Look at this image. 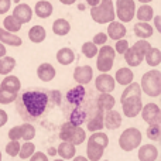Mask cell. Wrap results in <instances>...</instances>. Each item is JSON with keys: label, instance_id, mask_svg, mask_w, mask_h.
<instances>
[{"label": "cell", "instance_id": "6da1fadb", "mask_svg": "<svg viewBox=\"0 0 161 161\" xmlns=\"http://www.w3.org/2000/svg\"><path fill=\"white\" fill-rule=\"evenodd\" d=\"M16 110L24 122L33 123L40 120L48 112L50 106H54L50 97V91L45 89H28L21 92L16 97Z\"/></svg>", "mask_w": 161, "mask_h": 161}, {"label": "cell", "instance_id": "7a4b0ae2", "mask_svg": "<svg viewBox=\"0 0 161 161\" xmlns=\"http://www.w3.org/2000/svg\"><path fill=\"white\" fill-rule=\"evenodd\" d=\"M91 17L97 24H108L116 19L113 0H100L97 6L91 7Z\"/></svg>", "mask_w": 161, "mask_h": 161}, {"label": "cell", "instance_id": "3957f363", "mask_svg": "<svg viewBox=\"0 0 161 161\" xmlns=\"http://www.w3.org/2000/svg\"><path fill=\"white\" fill-rule=\"evenodd\" d=\"M142 92L150 97H158L161 95V72L158 69H151L146 72L140 83Z\"/></svg>", "mask_w": 161, "mask_h": 161}, {"label": "cell", "instance_id": "277c9868", "mask_svg": "<svg viewBox=\"0 0 161 161\" xmlns=\"http://www.w3.org/2000/svg\"><path fill=\"white\" fill-rule=\"evenodd\" d=\"M142 140H143V134L139 129L127 127L126 130L122 131V134L119 137V147L126 153H130V151L136 150L142 144Z\"/></svg>", "mask_w": 161, "mask_h": 161}, {"label": "cell", "instance_id": "5b68a950", "mask_svg": "<svg viewBox=\"0 0 161 161\" xmlns=\"http://www.w3.org/2000/svg\"><path fill=\"white\" fill-rule=\"evenodd\" d=\"M96 57H97V59H96L97 71H99V72H109V71L113 68L116 51H114V48L110 47V45L103 44L102 48L97 50Z\"/></svg>", "mask_w": 161, "mask_h": 161}, {"label": "cell", "instance_id": "8992f818", "mask_svg": "<svg viewBox=\"0 0 161 161\" xmlns=\"http://www.w3.org/2000/svg\"><path fill=\"white\" fill-rule=\"evenodd\" d=\"M114 14L122 23H130L136 14V2L134 0H116Z\"/></svg>", "mask_w": 161, "mask_h": 161}, {"label": "cell", "instance_id": "52a82bcc", "mask_svg": "<svg viewBox=\"0 0 161 161\" xmlns=\"http://www.w3.org/2000/svg\"><path fill=\"white\" fill-rule=\"evenodd\" d=\"M143 108V102H142V96H133V97H127L122 102V110L123 114L129 119L139 116V113L142 112Z\"/></svg>", "mask_w": 161, "mask_h": 161}, {"label": "cell", "instance_id": "ba28073f", "mask_svg": "<svg viewBox=\"0 0 161 161\" xmlns=\"http://www.w3.org/2000/svg\"><path fill=\"white\" fill-rule=\"evenodd\" d=\"M142 117L147 125H160L161 123V110L157 103H147L142 108Z\"/></svg>", "mask_w": 161, "mask_h": 161}, {"label": "cell", "instance_id": "9c48e42d", "mask_svg": "<svg viewBox=\"0 0 161 161\" xmlns=\"http://www.w3.org/2000/svg\"><path fill=\"white\" fill-rule=\"evenodd\" d=\"M95 88H96V91L103 92V93H110L116 88V82H114L113 76L109 75L108 72H102L95 79Z\"/></svg>", "mask_w": 161, "mask_h": 161}, {"label": "cell", "instance_id": "30bf717a", "mask_svg": "<svg viewBox=\"0 0 161 161\" xmlns=\"http://www.w3.org/2000/svg\"><path fill=\"white\" fill-rule=\"evenodd\" d=\"M122 113L114 109L103 112V127H106L108 130H116L122 126Z\"/></svg>", "mask_w": 161, "mask_h": 161}, {"label": "cell", "instance_id": "8fae6325", "mask_svg": "<svg viewBox=\"0 0 161 161\" xmlns=\"http://www.w3.org/2000/svg\"><path fill=\"white\" fill-rule=\"evenodd\" d=\"M74 80L78 85H88L93 78V69L89 65H79L74 69Z\"/></svg>", "mask_w": 161, "mask_h": 161}, {"label": "cell", "instance_id": "7c38bea8", "mask_svg": "<svg viewBox=\"0 0 161 161\" xmlns=\"http://www.w3.org/2000/svg\"><path fill=\"white\" fill-rule=\"evenodd\" d=\"M13 17L21 24H27L33 19V8L27 4V3H20L14 7L13 10Z\"/></svg>", "mask_w": 161, "mask_h": 161}, {"label": "cell", "instance_id": "4fadbf2b", "mask_svg": "<svg viewBox=\"0 0 161 161\" xmlns=\"http://www.w3.org/2000/svg\"><path fill=\"white\" fill-rule=\"evenodd\" d=\"M105 146L93 140H88L86 144V158L89 161H100L105 153Z\"/></svg>", "mask_w": 161, "mask_h": 161}, {"label": "cell", "instance_id": "5bb4252c", "mask_svg": "<svg viewBox=\"0 0 161 161\" xmlns=\"http://www.w3.org/2000/svg\"><path fill=\"white\" fill-rule=\"evenodd\" d=\"M139 153H137V157H139V161H156L158 158V148L154 144H143L139 146Z\"/></svg>", "mask_w": 161, "mask_h": 161}, {"label": "cell", "instance_id": "9a60e30c", "mask_svg": "<svg viewBox=\"0 0 161 161\" xmlns=\"http://www.w3.org/2000/svg\"><path fill=\"white\" fill-rule=\"evenodd\" d=\"M108 38L113 40V41H116V40H120V38H125V36L127 34V30H126L125 24H123L122 21H116V20H113V21L108 23Z\"/></svg>", "mask_w": 161, "mask_h": 161}, {"label": "cell", "instance_id": "2e32d148", "mask_svg": "<svg viewBox=\"0 0 161 161\" xmlns=\"http://www.w3.org/2000/svg\"><path fill=\"white\" fill-rule=\"evenodd\" d=\"M57 75V71L54 68V65L48 64V62H42L37 68V76L41 82H51Z\"/></svg>", "mask_w": 161, "mask_h": 161}, {"label": "cell", "instance_id": "e0dca14e", "mask_svg": "<svg viewBox=\"0 0 161 161\" xmlns=\"http://www.w3.org/2000/svg\"><path fill=\"white\" fill-rule=\"evenodd\" d=\"M123 57L129 67H140V64L144 61V54H142L134 47H129L126 53L123 54Z\"/></svg>", "mask_w": 161, "mask_h": 161}, {"label": "cell", "instance_id": "ac0fdd59", "mask_svg": "<svg viewBox=\"0 0 161 161\" xmlns=\"http://www.w3.org/2000/svg\"><path fill=\"white\" fill-rule=\"evenodd\" d=\"M85 95H86L85 86L78 85V86H75V88H72L71 91H68L67 100H68V103H71V105H74V106L80 105V103L85 100Z\"/></svg>", "mask_w": 161, "mask_h": 161}, {"label": "cell", "instance_id": "d6986e66", "mask_svg": "<svg viewBox=\"0 0 161 161\" xmlns=\"http://www.w3.org/2000/svg\"><path fill=\"white\" fill-rule=\"evenodd\" d=\"M95 105H96L97 109L106 112V110H110V109H114L116 99H114L110 93H103V92H100V93L97 95V97H96Z\"/></svg>", "mask_w": 161, "mask_h": 161}, {"label": "cell", "instance_id": "ffe728a7", "mask_svg": "<svg viewBox=\"0 0 161 161\" xmlns=\"http://www.w3.org/2000/svg\"><path fill=\"white\" fill-rule=\"evenodd\" d=\"M113 78H114V82H117L119 85L127 86L129 83L134 80V74L130 68L123 67V68H119V69L116 71V74H114Z\"/></svg>", "mask_w": 161, "mask_h": 161}, {"label": "cell", "instance_id": "44dd1931", "mask_svg": "<svg viewBox=\"0 0 161 161\" xmlns=\"http://www.w3.org/2000/svg\"><path fill=\"white\" fill-rule=\"evenodd\" d=\"M53 11H54L53 3H50L48 0H40L34 6L33 13H36L37 17H40V19H48L53 14Z\"/></svg>", "mask_w": 161, "mask_h": 161}, {"label": "cell", "instance_id": "7402d4cb", "mask_svg": "<svg viewBox=\"0 0 161 161\" xmlns=\"http://www.w3.org/2000/svg\"><path fill=\"white\" fill-rule=\"evenodd\" d=\"M0 42H3L4 45H10V47H20L23 44V40L19 36H16V33H10L0 27Z\"/></svg>", "mask_w": 161, "mask_h": 161}, {"label": "cell", "instance_id": "603a6c76", "mask_svg": "<svg viewBox=\"0 0 161 161\" xmlns=\"http://www.w3.org/2000/svg\"><path fill=\"white\" fill-rule=\"evenodd\" d=\"M133 31H134V34H136V37H139V38H144V40L150 38V37L154 34L153 25H151L148 21L136 23L134 27H133Z\"/></svg>", "mask_w": 161, "mask_h": 161}, {"label": "cell", "instance_id": "cb8c5ba5", "mask_svg": "<svg viewBox=\"0 0 161 161\" xmlns=\"http://www.w3.org/2000/svg\"><path fill=\"white\" fill-rule=\"evenodd\" d=\"M86 129H88L89 131H99L103 129V110H100V109H97L96 112H95V114H92L91 117L88 119V122H86Z\"/></svg>", "mask_w": 161, "mask_h": 161}, {"label": "cell", "instance_id": "d4e9b609", "mask_svg": "<svg viewBox=\"0 0 161 161\" xmlns=\"http://www.w3.org/2000/svg\"><path fill=\"white\" fill-rule=\"evenodd\" d=\"M57 154H59L62 160H71L76 156V146L69 142H62L57 147Z\"/></svg>", "mask_w": 161, "mask_h": 161}, {"label": "cell", "instance_id": "484cf974", "mask_svg": "<svg viewBox=\"0 0 161 161\" xmlns=\"http://www.w3.org/2000/svg\"><path fill=\"white\" fill-rule=\"evenodd\" d=\"M0 88L6 89V91L14 92V93H19L20 89H21V82L14 75H4L2 83H0Z\"/></svg>", "mask_w": 161, "mask_h": 161}, {"label": "cell", "instance_id": "4316f807", "mask_svg": "<svg viewBox=\"0 0 161 161\" xmlns=\"http://www.w3.org/2000/svg\"><path fill=\"white\" fill-rule=\"evenodd\" d=\"M55 58L61 65H71L74 61H75V53H74L71 48L64 47V48H59V50L57 51Z\"/></svg>", "mask_w": 161, "mask_h": 161}, {"label": "cell", "instance_id": "83f0119b", "mask_svg": "<svg viewBox=\"0 0 161 161\" xmlns=\"http://www.w3.org/2000/svg\"><path fill=\"white\" fill-rule=\"evenodd\" d=\"M45 37H47V31H45V28L42 27V25H33V27L28 30V38H30L31 42H34V44H40V42H42L45 40Z\"/></svg>", "mask_w": 161, "mask_h": 161}, {"label": "cell", "instance_id": "f1b7e54d", "mask_svg": "<svg viewBox=\"0 0 161 161\" xmlns=\"http://www.w3.org/2000/svg\"><path fill=\"white\" fill-rule=\"evenodd\" d=\"M134 17H137L139 21H151L154 17V8L151 7L148 3L142 4L139 8H136V14Z\"/></svg>", "mask_w": 161, "mask_h": 161}, {"label": "cell", "instance_id": "f546056e", "mask_svg": "<svg viewBox=\"0 0 161 161\" xmlns=\"http://www.w3.org/2000/svg\"><path fill=\"white\" fill-rule=\"evenodd\" d=\"M71 31V24L68 20L65 19H57L53 23V33L55 36H59V37H64L67 34H69Z\"/></svg>", "mask_w": 161, "mask_h": 161}, {"label": "cell", "instance_id": "4dcf8cb0", "mask_svg": "<svg viewBox=\"0 0 161 161\" xmlns=\"http://www.w3.org/2000/svg\"><path fill=\"white\" fill-rule=\"evenodd\" d=\"M144 61L147 62L150 67H158L161 64V51L156 47H151L147 53L144 54Z\"/></svg>", "mask_w": 161, "mask_h": 161}, {"label": "cell", "instance_id": "1f68e13d", "mask_svg": "<svg viewBox=\"0 0 161 161\" xmlns=\"http://www.w3.org/2000/svg\"><path fill=\"white\" fill-rule=\"evenodd\" d=\"M75 127H76V125H74L69 120L62 123L61 129H59V134H58L59 140H61V142H71L72 134H74V131H75Z\"/></svg>", "mask_w": 161, "mask_h": 161}, {"label": "cell", "instance_id": "d6a6232c", "mask_svg": "<svg viewBox=\"0 0 161 161\" xmlns=\"http://www.w3.org/2000/svg\"><path fill=\"white\" fill-rule=\"evenodd\" d=\"M133 96H142V88L137 82H130L127 86L125 88L122 96H120V103L127 97H133Z\"/></svg>", "mask_w": 161, "mask_h": 161}, {"label": "cell", "instance_id": "836d02e7", "mask_svg": "<svg viewBox=\"0 0 161 161\" xmlns=\"http://www.w3.org/2000/svg\"><path fill=\"white\" fill-rule=\"evenodd\" d=\"M14 67H16V59H14L13 57L4 55L0 58V75L2 76L8 75V74L14 69Z\"/></svg>", "mask_w": 161, "mask_h": 161}, {"label": "cell", "instance_id": "e575fe53", "mask_svg": "<svg viewBox=\"0 0 161 161\" xmlns=\"http://www.w3.org/2000/svg\"><path fill=\"white\" fill-rule=\"evenodd\" d=\"M21 23H19L16 19L13 17V14H10V16H6L4 20H3V28L7 31H10V33H19L20 30H21Z\"/></svg>", "mask_w": 161, "mask_h": 161}, {"label": "cell", "instance_id": "d590c367", "mask_svg": "<svg viewBox=\"0 0 161 161\" xmlns=\"http://www.w3.org/2000/svg\"><path fill=\"white\" fill-rule=\"evenodd\" d=\"M20 131H21V140L24 142H31L36 137V127L28 122H24L20 126Z\"/></svg>", "mask_w": 161, "mask_h": 161}, {"label": "cell", "instance_id": "8d00e7d4", "mask_svg": "<svg viewBox=\"0 0 161 161\" xmlns=\"http://www.w3.org/2000/svg\"><path fill=\"white\" fill-rule=\"evenodd\" d=\"M34 151H36V144L31 142H24V144H20L19 157L21 160H27L33 156Z\"/></svg>", "mask_w": 161, "mask_h": 161}, {"label": "cell", "instance_id": "74e56055", "mask_svg": "<svg viewBox=\"0 0 161 161\" xmlns=\"http://www.w3.org/2000/svg\"><path fill=\"white\" fill-rule=\"evenodd\" d=\"M97 45L93 44L92 41H86L82 44V47H80V51H82V54L86 57V58H93V57H96L97 54Z\"/></svg>", "mask_w": 161, "mask_h": 161}, {"label": "cell", "instance_id": "f35d334b", "mask_svg": "<svg viewBox=\"0 0 161 161\" xmlns=\"http://www.w3.org/2000/svg\"><path fill=\"white\" fill-rule=\"evenodd\" d=\"M85 140H86V130H83L82 126H76L69 143H72V144H75V146H79V144H82Z\"/></svg>", "mask_w": 161, "mask_h": 161}, {"label": "cell", "instance_id": "ab89813d", "mask_svg": "<svg viewBox=\"0 0 161 161\" xmlns=\"http://www.w3.org/2000/svg\"><path fill=\"white\" fill-rule=\"evenodd\" d=\"M17 95L19 93H14V92L0 88V105H10V103H13L16 100Z\"/></svg>", "mask_w": 161, "mask_h": 161}, {"label": "cell", "instance_id": "60d3db41", "mask_svg": "<svg viewBox=\"0 0 161 161\" xmlns=\"http://www.w3.org/2000/svg\"><path fill=\"white\" fill-rule=\"evenodd\" d=\"M146 134H147V137L151 140V142H158V140H160V134H161L160 125H148Z\"/></svg>", "mask_w": 161, "mask_h": 161}, {"label": "cell", "instance_id": "b9f144b4", "mask_svg": "<svg viewBox=\"0 0 161 161\" xmlns=\"http://www.w3.org/2000/svg\"><path fill=\"white\" fill-rule=\"evenodd\" d=\"M20 151V143L19 140H10V142L6 144V153L10 157H17Z\"/></svg>", "mask_w": 161, "mask_h": 161}, {"label": "cell", "instance_id": "7bdbcfd3", "mask_svg": "<svg viewBox=\"0 0 161 161\" xmlns=\"http://www.w3.org/2000/svg\"><path fill=\"white\" fill-rule=\"evenodd\" d=\"M133 47L136 48V50H139L142 54H146V53H147V51L151 48V44L147 41V40H144V38H140L139 41H136V42H134V44H133Z\"/></svg>", "mask_w": 161, "mask_h": 161}, {"label": "cell", "instance_id": "ee69618b", "mask_svg": "<svg viewBox=\"0 0 161 161\" xmlns=\"http://www.w3.org/2000/svg\"><path fill=\"white\" fill-rule=\"evenodd\" d=\"M129 48V41L125 38H120V40H116V47H114V51H116L117 54H120V55H123V54L126 53V50Z\"/></svg>", "mask_w": 161, "mask_h": 161}, {"label": "cell", "instance_id": "f6af8a7d", "mask_svg": "<svg viewBox=\"0 0 161 161\" xmlns=\"http://www.w3.org/2000/svg\"><path fill=\"white\" fill-rule=\"evenodd\" d=\"M106 41H108V34L106 33H97L92 38V42L96 45H103V44H106Z\"/></svg>", "mask_w": 161, "mask_h": 161}, {"label": "cell", "instance_id": "bcb514c9", "mask_svg": "<svg viewBox=\"0 0 161 161\" xmlns=\"http://www.w3.org/2000/svg\"><path fill=\"white\" fill-rule=\"evenodd\" d=\"M8 139H10V140H21L20 126H13V127L8 130Z\"/></svg>", "mask_w": 161, "mask_h": 161}, {"label": "cell", "instance_id": "7dc6e473", "mask_svg": "<svg viewBox=\"0 0 161 161\" xmlns=\"http://www.w3.org/2000/svg\"><path fill=\"white\" fill-rule=\"evenodd\" d=\"M30 161H48V156L41 151H34L33 156L30 157Z\"/></svg>", "mask_w": 161, "mask_h": 161}, {"label": "cell", "instance_id": "c3c4849f", "mask_svg": "<svg viewBox=\"0 0 161 161\" xmlns=\"http://www.w3.org/2000/svg\"><path fill=\"white\" fill-rule=\"evenodd\" d=\"M11 8V0H0V14H6Z\"/></svg>", "mask_w": 161, "mask_h": 161}, {"label": "cell", "instance_id": "681fc988", "mask_svg": "<svg viewBox=\"0 0 161 161\" xmlns=\"http://www.w3.org/2000/svg\"><path fill=\"white\" fill-rule=\"evenodd\" d=\"M8 120V114L6 110H3V109H0V127H3V126L7 123Z\"/></svg>", "mask_w": 161, "mask_h": 161}, {"label": "cell", "instance_id": "f907efd6", "mask_svg": "<svg viewBox=\"0 0 161 161\" xmlns=\"http://www.w3.org/2000/svg\"><path fill=\"white\" fill-rule=\"evenodd\" d=\"M154 20V25H156V30L161 33V16H154L153 17Z\"/></svg>", "mask_w": 161, "mask_h": 161}, {"label": "cell", "instance_id": "816d5d0a", "mask_svg": "<svg viewBox=\"0 0 161 161\" xmlns=\"http://www.w3.org/2000/svg\"><path fill=\"white\" fill-rule=\"evenodd\" d=\"M6 53H7V51H6V45L3 44V42H0V58H2V57H4Z\"/></svg>", "mask_w": 161, "mask_h": 161}, {"label": "cell", "instance_id": "f5cc1de1", "mask_svg": "<svg viewBox=\"0 0 161 161\" xmlns=\"http://www.w3.org/2000/svg\"><path fill=\"white\" fill-rule=\"evenodd\" d=\"M86 3H88V6L93 7V6H97V4H99L100 0H86Z\"/></svg>", "mask_w": 161, "mask_h": 161}, {"label": "cell", "instance_id": "db71d44e", "mask_svg": "<svg viewBox=\"0 0 161 161\" xmlns=\"http://www.w3.org/2000/svg\"><path fill=\"white\" fill-rule=\"evenodd\" d=\"M72 161H89V160L83 156H75V157H72Z\"/></svg>", "mask_w": 161, "mask_h": 161}, {"label": "cell", "instance_id": "11a10c76", "mask_svg": "<svg viewBox=\"0 0 161 161\" xmlns=\"http://www.w3.org/2000/svg\"><path fill=\"white\" fill-rule=\"evenodd\" d=\"M59 2H61L62 4H65V6H71V4H74L76 0H59Z\"/></svg>", "mask_w": 161, "mask_h": 161}, {"label": "cell", "instance_id": "9f6ffc18", "mask_svg": "<svg viewBox=\"0 0 161 161\" xmlns=\"http://www.w3.org/2000/svg\"><path fill=\"white\" fill-rule=\"evenodd\" d=\"M139 2L142 3V4H146V3H151L153 0H139Z\"/></svg>", "mask_w": 161, "mask_h": 161}, {"label": "cell", "instance_id": "6f0895ef", "mask_svg": "<svg viewBox=\"0 0 161 161\" xmlns=\"http://www.w3.org/2000/svg\"><path fill=\"white\" fill-rule=\"evenodd\" d=\"M48 154H50V156H54V154H57V153H55V150H54V148H50V153H48Z\"/></svg>", "mask_w": 161, "mask_h": 161}, {"label": "cell", "instance_id": "680465c9", "mask_svg": "<svg viewBox=\"0 0 161 161\" xmlns=\"http://www.w3.org/2000/svg\"><path fill=\"white\" fill-rule=\"evenodd\" d=\"M54 161H67V160H62V158H55Z\"/></svg>", "mask_w": 161, "mask_h": 161}, {"label": "cell", "instance_id": "91938a15", "mask_svg": "<svg viewBox=\"0 0 161 161\" xmlns=\"http://www.w3.org/2000/svg\"><path fill=\"white\" fill-rule=\"evenodd\" d=\"M0 161H2V151H0Z\"/></svg>", "mask_w": 161, "mask_h": 161}, {"label": "cell", "instance_id": "94428289", "mask_svg": "<svg viewBox=\"0 0 161 161\" xmlns=\"http://www.w3.org/2000/svg\"><path fill=\"white\" fill-rule=\"evenodd\" d=\"M105 161H109V160H105Z\"/></svg>", "mask_w": 161, "mask_h": 161}, {"label": "cell", "instance_id": "6125c7cd", "mask_svg": "<svg viewBox=\"0 0 161 161\" xmlns=\"http://www.w3.org/2000/svg\"><path fill=\"white\" fill-rule=\"evenodd\" d=\"M156 161H158V160H156Z\"/></svg>", "mask_w": 161, "mask_h": 161}]
</instances>
